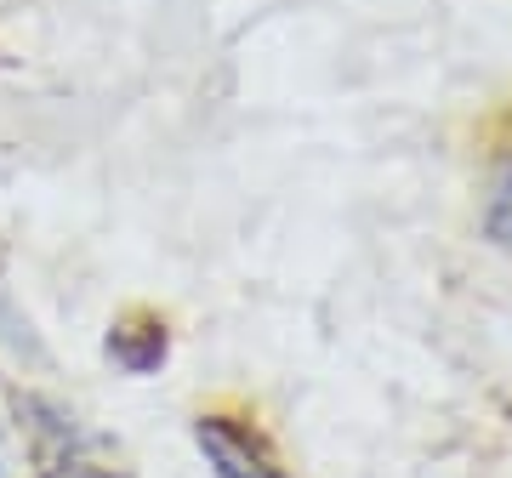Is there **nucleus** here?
Here are the masks:
<instances>
[{
	"instance_id": "nucleus-1",
	"label": "nucleus",
	"mask_w": 512,
	"mask_h": 478,
	"mask_svg": "<svg viewBox=\"0 0 512 478\" xmlns=\"http://www.w3.org/2000/svg\"><path fill=\"white\" fill-rule=\"evenodd\" d=\"M194 444L211 478H291L279 467L274 444L262 439V427H251L245 416H222V410L194 416Z\"/></svg>"
},
{
	"instance_id": "nucleus-2",
	"label": "nucleus",
	"mask_w": 512,
	"mask_h": 478,
	"mask_svg": "<svg viewBox=\"0 0 512 478\" xmlns=\"http://www.w3.org/2000/svg\"><path fill=\"white\" fill-rule=\"evenodd\" d=\"M165 325H143V331H131V325H114L109 331V359L126 376H148L154 365H165Z\"/></svg>"
},
{
	"instance_id": "nucleus-3",
	"label": "nucleus",
	"mask_w": 512,
	"mask_h": 478,
	"mask_svg": "<svg viewBox=\"0 0 512 478\" xmlns=\"http://www.w3.org/2000/svg\"><path fill=\"white\" fill-rule=\"evenodd\" d=\"M484 228H490L495 245H512V166L495 177L490 200H484Z\"/></svg>"
}]
</instances>
